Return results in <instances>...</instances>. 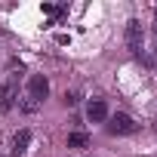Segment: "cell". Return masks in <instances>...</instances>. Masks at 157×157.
Masks as SVG:
<instances>
[{
    "mask_svg": "<svg viewBox=\"0 0 157 157\" xmlns=\"http://www.w3.org/2000/svg\"><path fill=\"white\" fill-rule=\"evenodd\" d=\"M142 43H145V28L139 19H129L126 22V46L132 56H142Z\"/></svg>",
    "mask_w": 157,
    "mask_h": 157,
    "instance_id": "obj_1",
    "label": "cell"
},
{
    "mask_svg": "<svg viewBox=\"0 0 157 157\" xmlns=\"http://www.w3.org/2000/svg\"><path fill=\"white\" fill-rule=\"evenodd\" d=\"M136 129H139V123H136L129 114H123V111H120V114H114V117H111V123H108V132H111V136H132Z\"/></svg>",
    "mask_w": 157,
    "mask_h": 157,
    "instance_id": "obj_2",
    "label": "cell"
},
{
    "mask_svg": "<svg viewBox=\"0 0 157 157\" xmlns=\"http://www.w3.org/2000/svg\"><path fill=\"white\" fill-rule=\"evenodd\" d=\"M46 96H49V80L43 74H31V80H28V99L40 105Z\"/></svg>",
    "mask_w": 157,
    "mask_h": 157,
    "instance_id": "obj_3",
    "label": "cell"
},
{
    "mask_svg": "<svg viewBox=\"0 0 157 157\" xmlns=\"http://www.w3.org/2000/svg\"><path fill=\"white\" fill-rule=\"evenodd\" d=\"M16 99H19V86H16V80H13V77H10V80H3V83H0V114L13 111Z\"/></svg>",
    "mask_w": 157,
    "mask_h": 157,
    "instance_id": "obj_4",
    "label": "cell"
},
{
    "mask_svg": "<svg viewBox=\"0 0 157 157\" xmlns=\"http://www.w3.org/2000/svg\"><path fill=\"white\" fill-rule=\"evenodd\" d=\"M28 145H31V129H19V132L13 136V148H10V157H25Z\"/></svg>",
    "mask_w": 157,
    "mask_h": 157,
    "instance_id": "obj_5",
    "label": "cell"
},
{
    "mask_svg": "<svg viewBox=\"0 0 157 157\" xmlns=\"http://www.w3.org/2000/svg\"><path fill=\"white\" fill-rule=\"evenodd\" d=\"M86 117H90L93 123H102V120L108 117V105H105V99H93V102L86 105Z\"/></svg>",
    "mask_w": 157,
    "mask_h": 157,
    "instance_id": "obj_6",
    "label": "cell"
},
{
    "mask_svg": "<svg viewBox=\"0 0 157 157\" xmlns=\"http://www.w3.org/2000/svg\"><path fill=\"white\" fill-rule=\"evenodd\" d=\"M90 145V136L86 132H71L68 136V148H86Z\"/></svg>",
    "mask_w": 157,
    "mask_h": 157,
    "instance_id": "obj_7",
    "label": "cell"
},
{
    "mask_svg": "<svg viewBox=\"0 0 157 157\" xmlns=\"http://www.w3.org/2000/svg\"><path fill=\"white\" fill-rule=\"evenodd\" d=\"M37 108H40V105H37V102H31V99H28V96H25V99H22V111H25V114H34V111H37Z\"/></svg>",
    "mask_w": 157,
    "mask_h": 157,
    "instance_id": "obj_8",
    "label": "cell"
},
{
    "mask_svg": "<svg viewBox=\"0 0 157 157\" xmlns=\"http://www.w3.org/2000/svg\"><path fill=\"white\" fill-rule=\"evenodd\" d=\"M65 105H77V93H65Z\"/></svg>",
    "mask_w": 157,
    "mask_h": 157,
    "instance_id": "obj_9",
    "label": "cell"
}]
</instances>
